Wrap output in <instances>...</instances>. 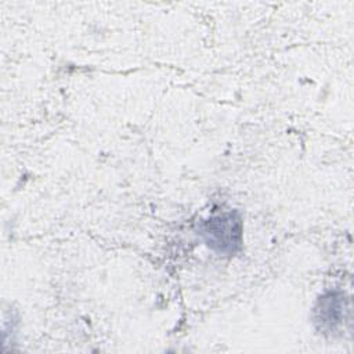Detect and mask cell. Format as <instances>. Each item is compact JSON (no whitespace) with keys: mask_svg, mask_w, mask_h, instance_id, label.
<instances>
[{"mask_svg":"<svg viewBox=\"0 0 354 354\" xmlns=\"http://www.w3.org/2000/svg\"><path fill=\"white\" fill-rule=\"evenodd\" d=\"M199 232L213 250L232 254L241 248L242 220L236 212L214 214L201 224Z\"/></svg>","mask_w":354,"mask_h":354,"instance_id":"cell-1","label":"cell"},{"mask_svg":"<svg viewBox=\"0 0 354 354\" xmlns=\"http://www.w3.org/2000/svg\"><path fill=\"white\" fill-rule=\"evenodd\" d=\"M343 297L336 292L326 293L318 300L315 308V322L319 324L322 329L333 330L342 322L340 319L343 317Z\"/></svg>","mask_w":354,"mask_h":354,"instance_id":"cell-2","label":"cell"}]
</instances>
